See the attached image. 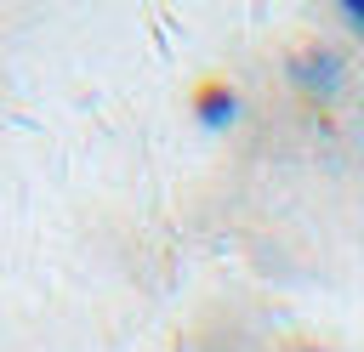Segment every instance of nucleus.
<instances>
[{
  "mask_svg": "<svg viewBox=\"0 0 364 352\" xmlns=\"http://www.w3.org/2000/svg\"><path fill=\"white\" fill-rule=\"evenodd\" d=\"M193 102H199V114H205L210 125H228V119H233V108H239L233 85H222V79H205V85L193 91Z\"/></svg>",
  "mask_w": 364,
  "mask_h": 352,
  "instance_id": "nucleus-1",
  "label": "nucleus"
},
{
  "mask_svg": "<svg viewBox=\"0 0 364 352\" xmlns=\"http://www.w3.org/2000/svg\"><path fill=\"white\" fill-rule=\"evenodd\" d=\"M341 17H347V23H364V6H358V0H347V6H341Z\"/></svg>",
  "mask_w": 364,
  "mask_h": 352,
  "instance_id": "nucleus-2",
  "label": "nucleus"
}]
</instances>
